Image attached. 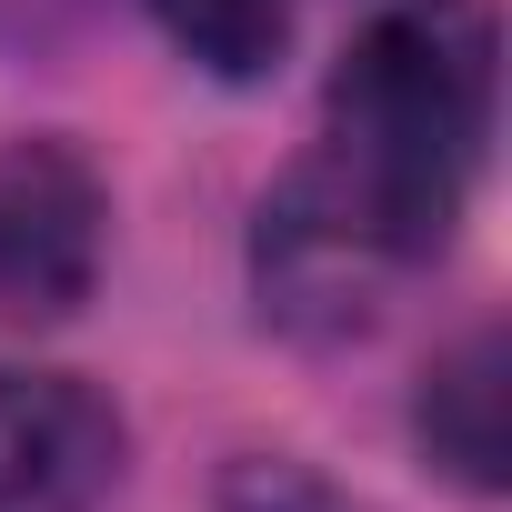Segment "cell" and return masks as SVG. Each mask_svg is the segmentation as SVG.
<instances>
[{"instance_id": "5", "label": "cell", "mask_w": 512, "mask_h": 512, "mask_svg": "<svg viewBox=\"0 0 512 512\" xmlns=\"http://www.w3.org/2000/svg\"><path fill=\"white\" fill-rule=\"evenodd\" d=\"M151 21L211 81H272L292 51V0H151Z\"/></svg>"}, {"instance_id": "6", "label": "cell", "mask_w": 512, "mask_h": 512, "mask_svg": "<svg viewBox=\"0 0 512 512\" xmlns=\"http://www.w3.org/2000/svg\"><path fill=\"white\" fill-rule=\"evenodd\" d=\"M221 512H352V502L322 472H302V462H241L221 482Z\"/></svg>"}, {"instance_id": "3", "label": "cell", "mask_w": 512, "mask_h": 512, "mask_svg": "<svg viewBox=\"0 0 512 512\" xmlns=\"http://www.w3.org/2000/svg\"><path fill=\"white\" fill-rule=\"evenodd\" d=\"M121 472V422L71 372L0 362V512H101Z\"/></svg>"}, {"instance_id": "4", "label": "cell", "mask_w": 512, "mask_h": 512, "mask_svg": "<svg viewBox=\"0 0 512 512\" xmlns=\"http://www.w3.org/2000/svg\"><path fill=\"white\" fill-rule=\"evenodd\" d=\"M412 432H422V462L462 492H502L512 472V362H502V332H462L432 372H422V402H412Z\"/></svg>"}, {"instance_id": "2", "label": "cell", "mask_w": 512, "mask_h": 512, "mask_svg": "<svg viewBox=\"0 0 512 512\" xmlns=\"http://www.w3.org/2000/svg\"><path fill=\"white\" fill-rule=\"evenodd\" d=\"M111 191L71 141H0V322H61L101 282Z\"/></svg>"}, {"instance_id": "1", "label": "cell", "mask_w": 512, "mask_h": 512, "mask_svg": "<svg viewBox=\"0 0 512 512\" xmlns=\"http://www.w3.org/2000/svg\"><path fill=\"white\" fill-rule=\"evenodd\" d=\"M492 141V0L382 11L322 101V151L262 201V312L352 332L462 221Z\"/></svg>"}]
</instances>
